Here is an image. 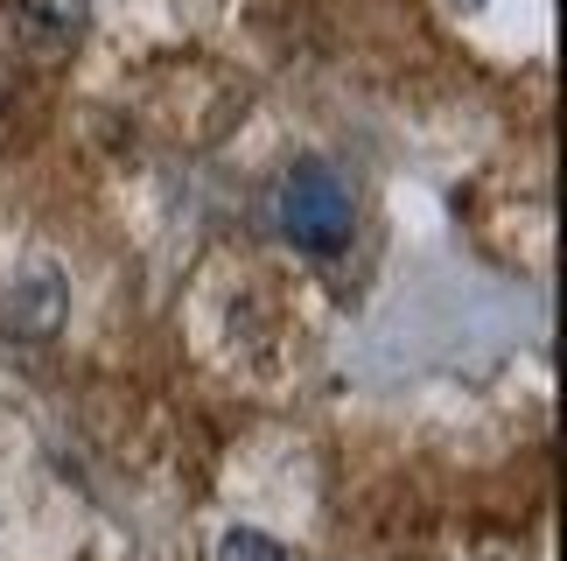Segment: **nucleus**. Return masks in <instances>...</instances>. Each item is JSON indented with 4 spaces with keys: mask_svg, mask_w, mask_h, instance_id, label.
<instances>
[{
    "mask_svg": "<svg viewBox=\"0 0 567 561\" xmlns=\"http://www.w3.org/2000/svg\"><path fill=\"white\" fill-rule=\"evenodd\" d=\"M0 99H8V71H0Z\"/></svg>",
    "mask_w": 567,
    "mask_h": 561,
    "instance_id": "nucleus-5",
    "label": "nucleus"
},
{
    "mask_svg": "<svg viewBox=\"0 0 567 561\" xmlns=\"http://www.w3.org/2000/svg\"><path fill=\"white\" fill-rule=\"evenodd\" d=\"M217 561H288V548L274 541V533H252V527H231L225 541H217Z\"/></svg>",
    "mask_w": 567,
    "mask_h": 561,
    "instance_id": "nucleus-4",
    "label": "nucleus"
},
{
    "mask_svg": "<svg viewBox=\"0 0 567 561\" xmlns=\"http://www.w3.org/2000/svg\"><path fill=\"white\" fill-rule=\"evenodd\" d=\"M455 8H476V0H455Z\"/></svg>",
    "mask_w": 567,
    "mask_h": 561,
    "instance_id": "nucleus-6",
    "label": "nucleus"
},
{
    "mask_svg": "<svg viewBox=\"0 0 567 561\" xmlns=\"http://www.w3.org/2000/svg\"><path fill=\"white\" fill-rule=\"evenodd\" d=\"M274 225L280 239H288L295 253H309V261H330V253L351 246L358 232V190L351 176H343L337 162H295L288 176H280L274 190Z\"/></svg>",
    "mask_w": 567,
    "mask_h": 561,
    "instance_id": "nucleus-1",
    "label": "nucleus"
},
{
    "mask_svg": "<svg viewBox=\"0 0 567 561\" xmlns=\"http://www.w3.org/2000/svg\"><path fill=\"white\" fill-rule=\"evenodd\" d=\"M84 21H92L84 0H21V35L42 42V50H50V42H78Z\"/></svg>",
    "mask_w": 567,
    "mask_h": 561,
    "instance_id": "nucleus-3",
    "label": "nucleus"
},
{
    "mask_svg": "<svg viewBox=\"0 0 567 561\" xmlns=\"http://www.w3.org/2000/svg\"><path fill=\"white\" fill-rule=\"evenodd\" d=\"M71 316V288H63V267H29L0 295V337L8 344H50Z\"/></svg>",
    "mask_w": 567,
    "mask_h": 561,
    "instance_id": "nucleus-2",
    "label": "nucleus"
}]
</instances>
